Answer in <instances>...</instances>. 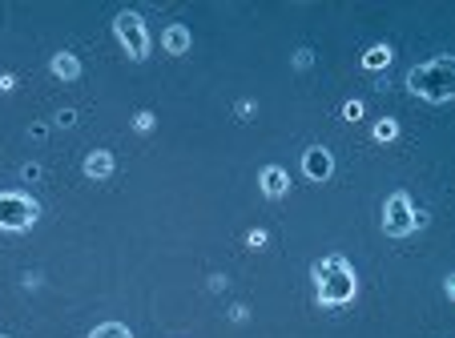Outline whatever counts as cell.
Here are the masks:
<instances>
[{
	"label": "cell",
	"instance_id": "obj_11",
	"mask_svg": "<svg viewBox=\"0 0 455 338\" xmlns=\"http://www.w3.org/2000/svg\"><path fill=\"white\" fill-rule=\"evenodd\" d=\"M395 61V52H391V45H371L363 57H358V64L367 69V73H379V69H387V64Z\"/></svg>",
	"mask_w": 455,
	"mask_h": 338
},
{
	"label": "cell",
	"instance_id": "obj_8",
	"mask_svg": "<svg viewBox=\"0 0 455 338\" xmlns=\"http://www.w3.org/2000/svg\"><path fill=\"white\" fill-rule=\"evenodd\" d=\"M190 45H194V33H190L185 25H165V33H161V49L170 52V57H185Z\"/></svg>",
	"mask_w": 455,
	"mask_h": 338
},
{
	"label": "cell",
	"instance_id": "obj_18",
	"mask_svg": "<svg viewBox=\"0 0 455 338\" xmlns=\"http://www.w3.org/2000/svg\"><path fill=\"white\" fill-rule=\"evenodd\" d=\"M250 113H254V101H238V121H250Z\"/></svg>",
	"mask_w": 455,
	"mask_h": 338
},
{
	"label": "cell",
	"instance_id": "obj_1",
	"mask_svg": "<svg viewBox=\"0 0 455 338\" xmlns=\"http://www.w3.org/2000/svg\"><path fill=\"white\" fill-rule=\"evenodd\" d=\"M310 278L319 286V306L327 310H339V306H351L358 294V278H355V266L346 262L343 254H327L319 262L310 266Z\"/></svg>",
	"mask_w": 455,
	"mask_h": 338
},
{
	"label": "cell",
	"instance_id": "obj_21",
	"mask_svg": "<svg viewBox=\"0 0 455 338\" xmlns=\"http://www.w3.org/2000/svg\"><path fill=\"white\" fill-rule=\"evenodd\" d=\"M0 338H9V334H0Z\"/></svg>",
	"mask_w": 455,
	"mask_h": 338
},
{
	"label": "cell",
	"instance_id": "obj_6",
	"mask_svg": "<svg viewBox=\"0 0 455 338\" xmlns=\"http://www.w3.org/2000/svg\"><path fill=\"white\" fill-rule=\"evenodd\" d=\"M302 174H307L310 181H327V177L334 174L331 150H322V145H310V150L302 153Z\"/></svg>",
	"mask_w": 455,
	"mask_h": 338
},
{
	"label": "cell",
	"instance_id": "obj_20",
	"mask_svg": "<svg viewBox=\"0 0 455 338\" xmlns=\"http://www.w3.org/2000/svg\"><path fill=\"white\" fill-rule=\"evenodd\" d=\"M427 222H431V213L427 210H415V230H423Z\"/></svg>",
	"mask_w": 455,
	"mask_h": 338
},
{
	"label": "cell",
	"instance_id": "obj_19",
	"mask_svg": "<svg viewBox=\"0 0 455 338\" xmlns=\"http://www.w3.org/2000/svg\"><path fill=\"white\" fill-rule=\"evenodd\" d=\"M73 121H77V113H73V109L57 113V125H61V129H69V125H73Z\"/></svg>",
	"mask_w": 455,
	"mask_h": 338
},
{
	"label": "cell",
	"instance_id": "obj_4",
	"mask_svg": "<svg viewBox=\"0 0 455 338\" xmlns=\"http://www.w3.org/2000/svg\"><path fill=\"white\" fill-rule=\"evenodd\" d=\"M40 218V205L37 198H28V193H0V230L4 234H25L33 230Z\"/></svg>",
	"mask_w": 455,
	"mask_h": 338
},
{
	"label": "cell",
	"instance_id": "obj_17",
	"mask_svg": "<svg viewBox=\"0 0 455 338\" xmlns=\"http://www.w3.org/2000/svg\"><path fill=\"white\" fill-rule=\"evenodd\" d=\"M310 64H314V52H310V49H298L295 52V69H310Z\"/></svg>",
	"mask_w": 455,
	"mask_h": 338
},
{
	"label": "cell",
	"instance_id": "obj_9",
	"mask_svg": "<svg viewBox=\"0 0 455 338\" xmlns=\"http://www.w3.org/2000/svg\"><path fill=\"white\" fill-rule=\"evenodd\" d=\"M113 169H117V162H113L109 150H93L85 157V177L89 181H105V177H113Z\"/></svg>",
	"mask_w": 455,
	"mask_h": 338
},
{
	"label": "cell",
	"instance_id": "obj_5",
	"mask_svg": "<svg viewBox=\"0 0 455 338\" xmlns=\"http://www.w3.org/2000/svg\"><path fill=\"white\" fill-rule=\"evenodd\" d=\"M383 234L387 238H407L415 234V205L403 189H395L391 198L383 201Z\"/></svg>",
	"mask_w": 455,
	"mask_h": 338
},
{
	"label": "cell",
	"instance_id": "obj_7",
	"mask_svg": "<svg viewBox=\"0 0 455 338\" xmlns=\"http://www.w3.org/2000/svg\"><path fill=\"white\" fill-rule=\"evenodd\" d=\"M258 181H262V193H266V198H286V189H290V174H286L283 165H266V169H262L258 174Z\"/></svg>",
	"mask_w": 455,
	"mask_h": 338
},
{
	"label": "cell",
	"instance_id": "obj_12",
	"mask_svg": "<svg viewBox=\"0 0 455 338\" xmlns=\"http://www.w3.org/2000/svg\"><path fill=\"white\" fill-rule=\"evenodd\" d=\"M371 137L379 141V145L395 141V137H399V121H395V117H383V121H375V129H371Z\"/></svg>",
	"mask_w": 455,
	"mask_h": 338
},
{
	"label": "cell",
	"instance_id": "obj_15",
	"mask_svg": "<svg viewBox=\"0 0 455 338\" xmlns=\"http://www.w3.org/2000/svg\"><path fill=\"white\" fill-rule=\"evenodd\" d=\"M343 117H346V121H358V117H363V101H346Z\"/></svg>",
	"mask_w": 455,
	"mask_h": 338
},
{
	"label": "cell",
	"instance_id": "obj_2",
	"mask_svg": "<svg viewBox=\"0 0 455 338\" xmlns=\"http://www.w3.org/2000/svg\"><path fill=\"white\" fill-rule=\"evenodd\" d=\"M407 89L423 97L427 105H447L455 97V61L443 52V57H431V61L415 64L407 73Z\"/></svg>",
	"mask_w": 455,
	"mask_h": 338
},
{
	"label": "cell",
	"instance_id": "obj_13",
	"mask_svg": "<svg viewBox=\"0 0 455 338\" xmlns=\"http://www.w3.org/2000/svg\"><path fill=\"white\" fill-rule=\"evenodd\" d=\"M89 338H133V330H129L125 322H101Z\"/></svg>",
	"mask_w": 455,
	"mask_h": 338
},
{
	"label": "cell",
	"instance_id": "obj_10",
	"mask_svg": "<svg viewBox=\"0 0 455 338\" xmlns=\"http://www.w3.org/2000/svg\"><path fill=\"white\" fill-rule=\"evenodd\" d=\"M49 69H53L57 81H77V77H81V61H77V52H53Z\"/></svg>",
	"mask_w": 455,
	"mask_h": 338
},
{
	"label": "cell",
	"instance_id": "obj_14",
	"mask_svg": "<svg viewBox=\"0 0 455 338\" xmlns=\"http://www.w3.org/2000/svg\"><path fill=\"white\" fill-rule=\"evenodd\" d=\"M153 125H158V117H153L149 109H141L133 117V129H137V133H153Z\"/></svg>",
	"mask_w": 455,
	"mask_h": 338
},
{
	"label": "cell",
	"instance_id": "obj_16",
	"mask_svg": "<svg viewBox=\"0 0 455 338\" xmlns=\"http://www.w3.org/2000/svg\"><path fill=\"white\" fill-rule=\"evenodd\" d=\"M246 242H250V250H262V246H266L270 238H266V230H250V234H246Z\"/></svg>",
	"mask_w": 455,
	"mask_h": 338
},
{
	"label": "cell",
	"instance_id": "obj_3",
	"mask_svg": "<svg viewBox=\"0 0 455 338\" xmlns=\"http://www.w3.org/2000/svg\"><path fill=\"white\" fill-rule=\"evenodd\" d=\"M113 37L121 45L133 61H146L149 57V28H146V16L133 13V9H125V13L113 16Z\"/></svg>",
	"mask_w": 455,
	"mask_h": 338
}]
</instances>
